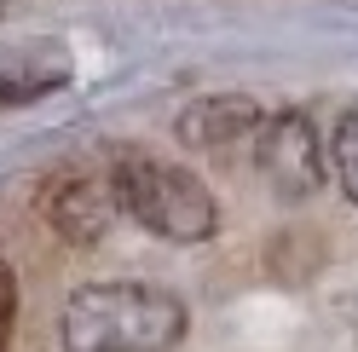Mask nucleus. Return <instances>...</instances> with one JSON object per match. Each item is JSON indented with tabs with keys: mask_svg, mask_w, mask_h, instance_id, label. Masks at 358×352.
I'll use <instances>...</instances> for the list:
<instances>
[{
	"mask_svg": "<svg viewBox=\"0 0 358 352\" xmlns=\"http://www.w3.org/2000/svg\"><path fill=\"white\" fill-rule=\"evenodd\" d=\"M255 127H260V104L249 93H208V98H191L179 110L173 133L191 150H226L237 139H249Z\"/></svg>",
	"mask_w": 358,
	"mask_h": 352,
	"instance_id": "5",
	"label": "nucleus"
},
{
	"mask_svg": "<svg viewBox=\"0 0 358 352\" xmlns=\"http://www.w3.org/2000/svg\"><path fill=\"white\" fill-rule=\"evenodd\" d=\"M329 150H335V179H341L347 203L358 208V110H347V116L335 122V139H329Z\"/></svg>",
	"mask_w": 358,
	"mask_h": 352,
	"instance_id": "6",
	"label": "nucleus"
},
{
	"mask_svg": "<svg viewBox=\"0 0 358 352\" xmlns=\"http://www.w3.org/2000/svg\"><path fill=\"white\" fill-rule=\"evenodd\" d=\"M255 156L260 173L278 196H312L324 185V145H318V127H312L301 110H278L272 122L255 127Z\"/></svg>",
	"mask_w": 358,
	"mask_h": 352,
	"instance_id": "3",
	"label": "nucleus"
},
{
	"mask_svg": "<svg viewBox=\"0 0 358 352\" xmlns=\"http://www.w3.org/2000/svg\"><path fill=\"white\" fill-rule=\"evenodd\" d=\"M52 87H64L58 70H29V75H0V104H24V98H41L52 93Z\"/></svg>",
	"mask_w": 358,
	"mask_h": 352,
	"instance_id": "7",
	"label": "nucleus"
},
{
	"mask_svg": "<svg viewBox=\"0 0 358 352\" xmlns=\"http://www.w3.org/2000/svg\"><path fill=\"white\" fill-rule=\"evenodd\" d=\"M0 12H6V0H0Z\"/></svg>",
	"mask_w": 358,
	"mask_h": 352,
	"instance_id": "9",
	"label": "nucleus"
},
{
	"mask_svg": "<svg viewBox=\"0 0 358 352\" xmlns=\"http://www.w3.org/2000/svg\"><path fill=\"white\" fill-rule=\"evenodd\" d=\"M116 203L127 219H139L145 231L168 237V243H203L220 226L214 191L185 168L168 162H127L116 173Z\"/></svg>",
	"mask_w": 358,
	"mask_h": 352,
	"instance_id": "2",
	"label": "nucleus"
},
{
	"mask_svg": "<svg viewBox=\"0 0 358 352\" xmlns=\"http://www.w3.org/2000/svg\"><path fill=\"white\" fill-rule=\"evenodd\" d=\"M116 179H93V173H70L47 191V226L70 243H99V237L116 226Z\"/></svg>",
	"mask_w": 358,
	"mask_h": 352,
	"instance_id": "4",
	"label": "nucleus"
},
{
	"mask_svg": "<svg viewBox=\"0 0 358 352\" xmlns=\"http://www.w3.org/2000/svg\"><path fill=\"white\" fill-rule=\"evenodd\" d=\"M185 335V306L156 283H87L64 306L70 352H168Z\"/></svg>",
	"mask_w": 358,
	"mask_h": 352,
	"instance_id": "1",
	"label": "nucleus"
},
{
	"mask_svg": "<svg viewBox=\"0 0 358 352\" xmlns=\"http://www.w3.org/2000/svg\"><path fill=\"white\" fill-rule=\"evenodd\" d=\"M12 318H17V277L6 266V254H0V352L12 341Z\"/></svg>",
	"mask_w": 358,
	"mask_h": 352,
	"instance_id": "8",
	"label": "nucleus"
}]
</instances>
